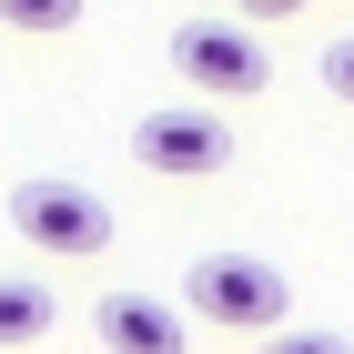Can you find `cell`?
Returning <instances> with one entry per match:
<instances>
[{"label": "cell", "mask_w": 354, "mask_h": 354, "mask_svg": "<svg viewBox=\"0 0 354 354\" xmlns=\"http://www.w3.org/2000/svg\"><path fill=\"white\" fill-rule=\"evenodd\" d=\"M183 304H192V314H213V324H233V334H283L294 283H283L263 253H203V263L183 273Z\"/></svg>", "instance_id": "6da1fadb"}, {"label": "cell", "mask_w": 354, "mask_h": 354, "mask_svg": "<svg viewBox=\"0 0 354 354\" xmlns=\"http://www.w3.org/2000/svg\"><path fill=\"white\" fill-rule=\"evenodd\" d=\"M10 223H21V243L61 253V263H91V253L111 243V203H102L91 183H61V172L10 183Z\"/></svg>", "instance_id": "7a4b0ae2"}, {"label": "cell", "mask_w": 354, "mask_h": 354, "mask_svg": "<svg viewBox=\"0 0 354 354\" xmlns=\"http://www.w3.org/2000/svg\"><path fill=\"white\" fill-rule=\"evenodd\" d=\"M172 71H183L192 91H213V102H253V91L273 82L263 41H253L243 21H183L172 30Z\"/></svg>", "instance_id": "3957f363"}, {"label": "cell", "mask_w": 354, "mask_h": 354, "mask_svg": "<svg viewBox=\"0 0 354 354\" xmlns=\"http://www.w3.org/2000/svg\"><path fill=\"white\" fill-rule=\"evenodd\" d=\"M132 152H142V172L203 183V172L233 162V132H223V111H142V122H132Z\"/></svg>", "instance_id": "277c9868"}, {"label": "cell", "mask_w": 354, "mask_h": 354, "mask_svg": "<svg viewBox=\"0 0 354 354\" xmlns=\"http://www.w3.org/2000/svg\"><path fill=\"white\" fill-rule=\"evenodd\" d=\"M91 324H102L111 354H192V324L172 314L162 294H102V304H91Z\"/></svg>", "instance_id": "5b68a950"}, {"label": "cell", "mask_w": 354, "mask_h": 354, "mask_svg": "<svg viewBox=\"0 0 354 354\" xmlns=\"http://www.w3.org/2000/svg\"><path fill=\"white\" fill-rule=\"evenodd\" d=\"M51 283H21V273H0V354L10 344H41V334H51Z\"/></svg>", "instance_id": "8992f818"}, {"label": "cell", "mask_w": 354, "mask_h": 354, "mask_svg": "<svg viewBox=\"0 0 354 354\" xmlns=\"http://www.w3.org/2000/svg\"><path fill=\"white\" fill-rule=\"evenodd\" d=\"M82 0H0V30H71Z\"/></svg>", "instance_id": "52a82bcc"}, {"label": "cell", "mask_w": 354, "mask_h": 354, "mask_svg": "<svg viewBox=\"0 0 354 354\" xmlns=\"http://www.w3.org/2000/svg\"><path fill=\"white\" fill-rule=\"evenodd\" d=\"M263 354H354L344 334H314V324H283V334H263Z\"/></svg>", "instance_id": "ba28073f"}, {"label": "cell", "mask_w": 354, "mask_h": 354, "mask_svg": "<svg viewBox=\"0 0 354 354\" xmlns=\"http://www.w3.org/2000/svg\"><path fill=\"white\" fill-rule=\"evenodd\" d=\"M324 91H334V102H354V41H334V51H324Z\"/></svg>", "instance_id": "9c48e42d"}, {"label": "cell", "mask_w": 354, "mask_h": 354, "mask_svg": "<svg viewBox=\"0 0 354 354\" xmlns=\"http://www.w3.org/2000/svg\"><path fill=\"white\" fill-rule=\"evenodd\" d=\"M304 0H243V21H294Z\"/></svg>", "instance_id": "30bf717a"}]
</instances>
